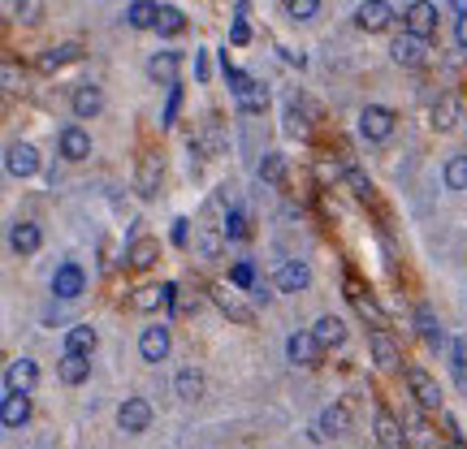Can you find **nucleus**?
Masks as SVG:
<instances>
[{"label":"nucleus","instance_id":"423d86ee","mask_svg":"<svg viewBox=\"0 0 467 449\" xmlns=\"http://www.w3.org/2000/svg\"><path fill=\"white\" fill-rule=\"evenodd\" d=\"M372 432H376V449H407V432H402V423L385 406L372 419Z\"/></svg>","mask_w":467,"mask_h":449},{"label":"nucleus","instance_id":"c85d7f7f","mask_svg":"<svg viewBox=\"0 0 467 449\" xmlns=\"http://www.w3.org/2000/svg\"><path fill=\"white\" fill-rule=\"evenodd\" d=\"M126 259H131L134 268H152V264L161 259V242H156V238H134Z\"/></svg>","mask_w":467,"mask_h":449},{"label":"nucleus","instance_id":"0eeeda50","mask_svg":"<svg viewBox=\"0 0 467 449\" xmlns=\"http://www.w3.org/2000/svg\"><path fill=\"white\" fill-rule=\"evenodd\" d=\"M169 346H173V337H169L165 324H152V328H143V337H139V354H143L147 363H165Z\"/></svg>","mask_w":467,"mask_h":449},{"label":"nucleus","instance_id":"a18cd8bd","mask_svg":"<svg viewBox=\"0 0 467 449\" xmlns=\"http://www.w3.org/2000/svg\"><path fill=\"white\" fill-rule=\"evenodd\" d=\"M286 130H290V134H303V130H307V122H303V108L295 104V99H290V108H286Z\"/></svg>","mask_w":467,"mask_h":449},{"label":"nucleus","instance_id":"a878e982","mask_svg":"<svg viewBox=\"0 0 467 449\" xmlns=\"http://www.w3.org/2000/svg\"><path fill=\"white\" fill-rule=\"evenodd\" d=\"M9 242H13V251H18V256H35V251H39V242H44V238H39V224L18 221V224H13V233H9Z\"/></svg>","mask_w":467,"mask_h":449},{"label":"nucleus","instance_id":"dca6fc26","mask_svg":"<svg viewBox=\"0 0 467 449\" xmlns=\"http://www.w3.org/2000/svg\"><path fill=\"white\" fill-rule=\"evenodd\" d=\"M312 286V268L303 264V259H286L281 264V272H277V289H286V294H299V289Z\"/></svg>","mask_w":467,"mask_h":449},{"label":"nucleus","instance_id":"58836bf2","mask_svg":"<svg viewBox=\"0 0 467 449\" xmlns=\"http://www.w3.org/2000/svg\"><path fill=\"white\" fill-rule=\"evenodd\" d=\"M221 233H226V238H247V217H242V212H226Z\"/></svg>","mask_w":467,"mask_h":449},{"label":"nucleus","instance_id":"f704fd0d","mask_svg":"<svg viewBox=\"0 0 467 449\" xmlns=\"http://www.w3.org/2000/svg\"><path fill=\"white\" fill-rule=\"evenodd\" d=\"M161 303L169 307V294H165V286H161V289H139V294H134V307H139V311H156Z\"/></svg>","mask_w":467,"mask_h":449},{"label":"nucleus","instance_id":"de8ad7c7","mask_svg":"<svg viewBox=\"0 0 467 449\" xmlns=\"http://www.w3.org/2000/svg\"><path fill=\"white\" fill-rule=\"evenodd\" d=\"M4 91H9V96H13V91H22V87H18V65H13V61H4Z\"/></svg>","mask_w":467,"mask_h":449},{"label":"nucleus","instance_id":"6e6552de","mask_svg":"<svg viewBox=\"0 0 467 449\" xmlns=\"http://www.w3.org/2000/svg\"><path fill=\"white\" fill-rule=\"evenodd\" d=\"M4 169H9L13 177H35V173H39V152H35L31 143H9Z\"/></svg>","mask_w":467,"mask_h":449},{"label":"nucleus","instance_id":"9b49d317","mask_svg":"<svg viewBox=\"0 0 467 449\" xmlns=\"http://www.w3.org/2000/svg\"><path fill=\"white\" fill-rule=\"evenodd\" d=\"M212 303H217V307H221V316H230L234 324H251V320H256V311H251V307H247V303H242L230 286H212Z\"/></svg>","mask_w":467,"mask_h":449},{"label":"nucleus","instance_id":"5701e85b","mask_svg":"<svg viewBox=\"0 0 467 449\" xmlns=\"http://www.w3.org/2000/svg\"><path fill=\"white\" fill-rule=\"evenodd\" d=\"M91 376V354H61V381L66 385H83Z\"/></svg>","mask_w":467,"mask_h":449},{"label":"nucleus","instance_id":"49530a36","mask_svg":"<svg viewBox=\"0 0 467 449\" xmlns=\"http://www.w3.org/2000/svg\"><path fill=\"white\" fill-rule=\"evenodd\" d=\"M247 39H251V27L242 22V9H238V18H234V27H230V43H238V48H242Z\"/></svg>","mask_w":467,"mask_h":449},{"label":"nucleus","instance_id":"2eb2a0df","mask_svg":"<svg viewBox=\"0 0 467 449\" xmlns=\"http://www.w3.org/2000/svg\"><path fill=\"white\" fill-rule=\"evenodd\" d=\"M459 117H463V104H459V96H441L433 104V113H429V122H433L437 134H450V130L459 126Z\"/></svg>","mask_w":467,"mask_h":449},{"label":"nucleus","instance_id":"7ed1b4c3","mask_svg":"<svg viewBox=\"0 0 467 449\" xmlns=\"http://www.w3.org/2000/svg\"><path fill=\"white\" fill-rule=\"evenodd\" d=\"M360 134H364L368 143H385L394 134V113L381 108V104H368L364 113H360Z\"/></svg>","mask_w":467,"mask_h":449},{"label":"nucleus","instance_id":"e433bc0d","mask_svg":"<svg viewBox=\"0 0 467 449\" xmlns=\"http://www.w3.org/2000/svg\"><path fill=\"white\" fill-rule=\"evenodd\" d=\"M316 9H321V0H286V13H290L295 22H307V18H316Z\"/></svg>","mask_w":467,"mask_h":449},{"label":"nucleus","instance_id":"412c9836","mask_svg":"<svg viewBox=\"0 0 467 449\" xmlns=\"http://www.w3.org/2000/svg\"><path fill=\"white\" fill-rule=\"evenodd\" d=\"M312 337L321 342V351H334V346H342V342H346V324L337 320V316H321V320H316V328H312Z\"/></svg>","mask_w":467,"mask_h":449},{"label":"nucleus","instance_id":"f03ea898","mask_svg":"<svg viewBox=\"0 0 467 449\" xmlns=\"http://www.w3.org/2000/svg\"><path fill=\"white\" fill-rule=\"evenodd\" d=\"M407 389H411V398L420 402V411H437L441 415V389L429 372H420V367H407Z\"/></svg>","mask_w":467,"mask_h":449},{"label":"nucleus","instance_id":"a211bd4d","mask_svg":"<svg viewBox=\"0 0 467 449\" xmlns=\"http://www.w3.org/2000/svg\"><path fill=\"white\" fill-rule=\"evenodd\" d=\"M178 69H182V57L178 52H156L147 61V78L152 83H165V87H178Z\"/></svg>","mask_w":467,"mask_h":449},{"label":"nucleus","instance_id":"393cba45","mask_svg":"<svg viewBox=\"0 0 467 449\" xmlns=\"http://www.w3.org/2000/svg\"><path fill=\"white\" fill-rule=\"evenodd\" d=\"M342 432H351V411L334 402V406H325V415H321V432L316 437H342Z\"/></svg>","mask_w":467,"mask_h":449},{"label":"nucleus","instance_id":"a19ab883","mask_svg":"<svg viewBox=\"0 0 467 449\" xmlns=\"http://www.w3.org/2000/svg\"><path fill=\"white\" fill-rule=\"evenodd\" d=\"M13 18H18V22H27V27L39 22V0H18V4H13Z\"/></svg>","mask_w":467,"mask_h":449},{"label":"nucleus","instance_id":"39448f33","mask_svg":"<svg viewBox=\"0 0 467 449\" xmlns=\"http://www.w3.org/2000/svg\"><path fill=\"white\" fill-rule=\"evenodd\" d=\"M394 61L399 65H407V69H420V65L429 61V39H420V35H407L402 31L399 39H394Z\"/></svg>","mask_w":467,"mask_h":449},{"label":"nucleus","instance_id":"f3484780","mask_svg":"<svg viewBox=\"0 0 467 449\" xmlns=\"http://www.w3.org/2000/svg\"><path fill=\"white\" fill-rule=\"evenodd\" d=\"M83 286H87V277H83V268H78V264H61V268H57V277H52V294H57V298H78Z\"/></svg>","mask_w":467,"mask_h":449},{"label":"nucleus","instance_id":"f8f14e48","mask_svg":"<svg viewBox=\"0 0 467 449\" xmlns=\"http://www.w3.org/2000/svg\"><path fill=\"white\" fill-rule=\"evenodd\" d=\"M104 108V91L96 83H83V87H74V117L78 122H91V117H100Z\"/></svg>","mask_w":467,"mask_h":449},{"label":"nucleus","instance_id":"ea45409f","mask_svg":"<svg viewBox=\"0 0 467 449\" xmlns=\"http://www.w3.org/2000/svg\"><path fill=\"white\" fill-rule=\"evenodd\" d=\"M411 432H416V445H420V449H441V445H437V437H433V428H429V423L411 419Z\"/></svg>","mask_w":467,"mask_h":449},{"label":"nucleus","instance_id":"7c9ffc66","mask_svg":"<svg viewBox=\"0 0 467 449\" xmlns=\"http://www.w3.org/2000/svg\"><path fill=\"white\" fill-rule=\"evenodd\" d=\"M178 398H182V402H200L203 398V376L195 367H182V372H178Z\"/></svg>","mask_w":467,"mask_h":449},{"label":"nucleus","instance_id":"bb28decb","mask_svg":"<svg viewBox=\"0 0 467 449\" xmlns=\"http://www.w3.org/2000/svg\"><path fill=\"white\" fill-rule=\"evenodd\" d=\"M83 52H78V43H57V48H48L44 57H39V74H57L61 65L78 61Z\"/></svg>","mask_w":467,"mask_h":449},{"label":"nucleus","instance_id":"473e14b6","mask_svg":"<svg viewBox=\"0 0 467 449\" xmlns=\"http://www.w3.org/2000/svg\"><path fill=\"white\" fill-rule=\"evenodd\" d=\"M156 31H161V35H182V31H186V13H182V9H173V4H165V9H161V18H156Z\"/></svg>","mask_w":467,"mask_h":449},{"label":"nucleus","instance_id":"09e8293b","mask_svg":"<svg viewBox=\"0 0 467 449\" xmlns=\"http://www.w3.org/2000/svg\"><path fill=\"white\" fill-rule=\"evenodd\" d=\"M173 242L186 247V221H173Z\"/></svg>","mask_w":467,"mask_h":449},{"label":"nucleus","instance_id":"20e7f679","mask_svg":"<svg viewBox=\"0 0 467 449\" xmlns=\"http://www.w3.org/2000/svg\"><path fill=\"white\" fill-rule=\"evenodd\" d=\"M402 31L407 35H420V39H433L437 31V9L429 0H411L407 13H402Z\"/></svg>","mask_w":467,"mask_h":449},{"label":"nucleus","instance_id":"4c0bfd02","mask_svg":"<svg viewBox=\"0 0 467 449\" xmlns=\"http://www.w3.org/2000/svg\"><path fill=\"white\" fill-rule=\"evenodd\" d=\"M281 173H286V161H281L277 152H268L265 161H260V177H265V182H281Z\"/></svg>","mask_w":467,"mask_h":449},{"label":"nucleus","instance_id":"6ab92c4d","mask_svg":"<svg viewBox=\"0 0 467 449\" xmlns=\"http://www.w3.org/2000/svg\"><path fill=\"white\" fill-rule=\"evenodd\" d=\"M61 156L66 161H87L91 156V134L83 126H66L61 130Z\"/></svg>","mask_w":467,"mask_h":449},{"label":"nucleus","instance_id":"37998d69","mask_svg":"<svg viewBox=\"0 0 467 449\" xmlns=\"http://www.w3.org/2000/svg\"><path fill=\"white\" fill-rule=\"evenodd\" d=\"M346 186H351V191L360 194V199H368V194H372V182H368V177L360 173V169H346Z\"/></svg>","mask_w":467,"mask_h":449},{"label":"nucleus","instance_id":"c9c22d12","mask_svg":"<svg viewBox=\"0 0 467 449\" xmlns=\"http://www.w3.org/2000/svg\"><path fill=\"white\" fill-rule=\"evenodd\" d=\"M265 104H268V91L260 83H256L247 96H238V108H242V113H265Z\"/></svg>","mask_w":467,"mask_h":449},{"label":"nucleus","instance_id":"72a5a7b5","mask_svg":"<svg viewBox=\"0 0 467 449\" xmlns=\"http://www.w3.org/2000/svg\"><path fill=\"white\" fill-rule=\"evenodd\" d=\"M416 324H420V337H424L429 346H441V324L433 320V311H429V307H420V311H416Z\"/></svg>","mask_w":467,"mask_h":449},{"label":"nucleus","instance_id":"cd10ccee","mask_svg":"<svg viewBox=\"0 0 467 449\" xmlns=\"http://www.w3.org/2000/svg\"><path fill=\"white\" fill-rule=\"evenodd\" d=\"M156 18H161V9L152 0H134L131 9H126V22H131L134 31H156Z\"/></svg>","mask_w":467,"mask_h":449},{"label":"nucleus","instance_id":"2f4dec72","mask_svg":"<svg viewBox=\"0 0 467 449\" xmlns=\"http://www.w3.org/2000/svg\"><path fill=\"white\" fill-rule=\"evenodd\" d=\"M441 177H446L450 191H467V156H450L446 169H441Z\"/></svg>","mask_w":467,"mask_h":449},{"label":"nucleus","instance_id":"4468645a","mask_svg":"<svg viewBox=\"0 0 467 449\" xmlns=\"http://www.w3.org/2000/svg\"><path fill=\"white\" fill-rule=\"evenodd\" d=\"M27 419H31V398H27V393H4V402H0V423H4L9 432H18Z\"/></svg>","mask_w":467,"mask_h":449},{"label":"nucleus","instance_id":"c756f323","mask_svg":"<svg viewBox=\"0 0 467 449\" xmlns=\"http://www.w3.org/2000/svg\"><path fill=\"white\" fill-rule=\"evenodd\" d=\"M96 342H100V337H96V328H87V324H78V328H69L66 333V351L69 354H91L96 351Z\"/></svg>","mask_w":467,"mask_h":449},{"label":"nucleus","instance_id":"3c124183","mask_svg":"<svg viewBox=\"0 0 467 449\" xmlns=\"http://www.w3.org/2000/svg\"><path fill=\"white\" fill-rule=\"evenodd\" d=\"M450 4H455V13H459V18H467V0H450Z\"/></svg>","mask_w":467,"mask_h":449},{"label":"nucleus","instance_id":"ddd939ff","mask_svg":"<svg viewBox=\"0 0 467 449\" xmlns=\"http://www.w3.org/2000/svg\"><path fill=\"white\" fill-rule=\"evenodd\" d=\"M286 354H290V363H299V367H316L321 363V342L312 337V333H295L290 342H286Z\"/></svg>","mask_w":467,"mask_h":449},{"label":"nucleus","instance_id":"b1692460","mask_svg":"<svg viewBox=\"0 0 467 449\" xmlns=\"http://www.w3.org/2000/svg\"><path fill=\"white\" fill-rule=\"evenodd\" d=\"M156 191H161V156H143L139 161V194L156 199Z\"/></svg>","mask_w":467,"mask_h":449},{"label":"nucleus","instance_id":"603ef678","mask_svg":"<svg viewBox=\"0 0 467 449\" xmlns=\"http://www.w3.org/2000/svg\"><path fill=\"white\" fill-rule=\"evenodd\" d=\"M450 449H463V441H455V445H450Z\"/></svg>","mask_w":467,"mask_h":449},{"label":"nucleus","instance_id":"f257e3e1","mask_svg":"<svg viewBox=\"0 0 467 449\" xmlns=\"http://www.w3.org/2000/svg\"><path fill=\"white\" fill-rule=\"evenodd\" d=\"M355 27L368 35H381L394 27V9H390V0H364L360 9H355Z\"/></svg>","mask_w":467,"mask_h":449},{"label":"nucleus","instance_id":"8fccbe9b","mask_svg":"<svg viewBox=\"0 0 467 449\" xmlns=\"http://www.w3.org/2000/svg\"><path fill=\"white\" fill-rule=\"evenodd\" d=\"M455 39H459V48H467V18H459V27H455Z\"/></svg>","mask_w":467,"mask_h":449},{"label":"nucleus","instance_id":"aec40b11","mask_svg":"<svg viewBox=\"0 0 467 449\" xmlns=\"http://www.w3.org/2000/svg\"><path fill=\"white\" fill-rule=\"evenodd\" d=\"M372 358H376L381 372H399L402 367V351L385 337V333H372Z\"/></svg>","mask_w":467,"mask_h":449},{"label":"nucleus","instance_id":"1a4fd4ad","mask_svg":"<svg viewBox=\"0 0 467 449\" xmlns=\"http://www.w3.org/2000/svg\"><path fill=\"white\" fill-rule=\"evenodd\" d=\"M117 423H122V432H147V423H152V406L143 402V398H126L122 406H117Z\"/></svg>","mask_w":467,"mask_h":449},{"label":"nucleus","instance_id":"c03bdc74","mask_svg":"<svg viewBox=\"0 0 467 449\" xmlns=\"http://www.w3.org/2000/svg\"><path fill=\"white\" fill-rule=\"evenodd\" d=\"M455 376H459V385L467 381V337L455 342Z\"/></svg>","mask_w":467,"mask_h":449},{"label":"nucleus","instance_id":"79ce46f5","mask_svg":"<svg viewBox=\"0 0 467 449\" xmlns=\"http://www.w3.org/2000/svg\"><path fill=\"white\" fill-rule=\"evenodd\" d=\"M230 281L238 289H256V268H251V264H238V268L230 272Z\"/></svg>","mask_w":467,"mask_h":449},{"label":"nucleus","instance_id":"4be33fe9","mask_svg":"<svg viewBox=\"0 0 467 449\" xmlns=\"http://www.w3.org/2000/svg\"><path fill=\"white\" fill-rule=\"evenodd\" d=\"M346 289H351V303H355V311H360V316H364V320L372 324L376 333H381V328H385V311H381V307L368 298L364 289H360V281H346Z\"/></svg>","mask_w":467,"mask_h":449},{"label":"nucleus","instance_id":"9d476101","mask_svg":"<svg viewBox=\"0 0 467 449\" xmlns=\"http://www.w3.org/2000/svg\"><path fill=\"white\" fill-rule=\"evenodd\" d=\"M35 381H39L35 358H13V363H9V372H4V393H31Z\"/></svg>","mask_w":467,"mask_h":449}]
</instances>
